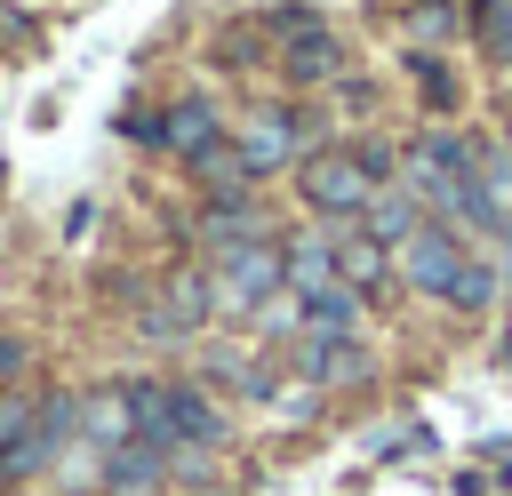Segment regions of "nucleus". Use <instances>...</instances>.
<instances>
[{
	"label": "nucleus",
	"instance_id": "nucleus-16",
	"mask_svg": "<svg viewBox=\"0 0 512 496\" xmlns=\"http://www.w3.org/2000/svg\"><path fill=\"white\" fill-rule=\"evenodd\" d=\"M32 416H40V400H32V392H16V384H0V464H8L16 448H24Z\"/></svg>",
	"mask_w": 512,
	"mask_h": 496
},
{
	"label": "nucleus",
	"instance_id": "nucleus-12",
	"mask_svg": "<svg viewBox=\"0 0 512 496\" xmlns=\"http://www.w3.org/2000/svg\"><path fill=\"white\" fill-rule=\"evenodd\" d=\"M288 288H296V296L344 288V272H336V248H328V232H304V240H288Z\"/></svg>",
	"mask_w": 512,
	"mask_h": 496
},
{
	"label": "nucleus",
	"instance_id": "nucleus-19",
	"mask_svg": "<svg viewBox=\"0 0 512 496\" xmlns=\"http://www.w3.org/2000/svg\"><path fill=\"white\" fill-rule=\"evenodd\" d=\"M408 72H416V80H424V96H432V104L448 112V96H456V88H448V72H440V56H432V48H416V56H408Z\"/></svg>",
	"mask_w": 512,
	"mask_h": 496
},
{
	"label": "nucleus",
	"instance_id": "nucleus-8",
	"mask_svg": "<svg viewBox=\"0 0 512 496\" xmlns=\"http://www.w3.org/2000/svg\"><path fill=\"white\" fill-rule=\"evenodd\" d=\"M272 64H280L288 88H320V80L344 72V40L328 24H312V16H280V56Z\"/></svg>",
	"mask_w": 512,
	"mask_h": 496
},
{
	"label": "nucleus",
	"instance_id": "nucleus-5",
	"mask_svg": "<svg viewBox=\"0 0 512 496\" xmlns=\"http://www.w3.org/2000/svg\"><path fill=\"white\" fill-rule=\"evenodd\" d=\"M312 136H320V112H280V104H264V112H248V120H240L232 152H240V168H248V176H272V168H288Z\"/></svg>",
	"mask_w": 512,
	"mask_h": 496
},
{
	"label": "nucleus",
	"instance_id": "nucleus-14",
	"mask_svg": "<svg viewBox=\"0 0 512 496\" xmlns=\"http://www.w3.org/2000/svg\"><path fill=\"white\" fill-rule=\"evenodd\" d=\"M248 240H264V224H256V208L248 200H216L208 216H200V248H248Z\"/></svg>",
	"mask_w": 512,
	"mask_h": 496
},
{
	"label": "nucleus",
	"instance_id": "nucleus-3",
	"mask_svg": "<svg viewBox=\"0 0 512 496\" xmlns=\"http://www.w3.org/2000/svg\"><path fill=\"white\" fill-rule=\"evenodd\" d=\"M128 400H136V432L160 448V456H208V448H224V408L192 384V376H176V384H128Z\"/></svg>",
	"mask_w": 512,
	"mask_h": 496
},
{
	"label": "nucleus",
	"instance_id": "nucleus-23",
	"mask_svg": "<svg viewBox=\"0 0 512 496\" xmlns=\"http://www.w3.org/2000/svg\"><path fill=\"white\" fill-rule=\"evenodd\" d=\"M0 184H8V168H0Z\"/></svg>",
	"mask_w": 512,
	"mask_h": 496
},
{
	"label": "nucleus",
	"instance_id": "nucleus-2",
	"mask_svg": "<svg viewBox=\"0 0 512 496\" xmlns=\"http://www.w3.org/2000/svg\"><path fill=\"white\" fill-rule=\"evenodd\" d=\"M400 272L424 288V296H440V304H456V312H488V296H496V264L464 240V232H448V224H416V240L400 248Z\"/></svg>",
	"mask_w": 512,
	"mask_h": 496
},
{
	"label": "nucleus",
	"instance_id": "nucleus-22",
	"mask_svg": "<svg viewBox=\"0 0 512 496\" xmlns=\"http://www.w3.org/2000/svg\"><path fill=\"white\" fill-rule=\"evenodd\" d=\"M16 360H24V344H16V336H8V344H0V376H8V368H16Z\"/></svg>",
	"mask_w": 512,
	"mask_h": 496
},
{
	"label": "nucleus",
	"instance_id": "nucleus-6",
	"mask_svg": "<svg viewBox=\"0 0 512 496\" xmlns=\"http://www.w3.org/2000/svg\"><path fill=\"white\" fill-rule=\"evenodd\" d=\"M272 288H288V248L280 240H248L216 256V304L224 312H256Z\"/></svg>",
	"mask_w": 512,
	"mask_h": 496
},
{
	"label": "nucleus",
	"instance_id": "nucleus-9",
	"mask_svg": "<svg viewBox=\"0 0 512 496\" xmlns=\"http://www.w3.org/2000/svg\"><path fill=\"white\" fill-rule=\"evenodd\" d=\"M72 424H80V400H72V392H48V400H40V416H32V432H24V448H16L0 472H8V480L48 472V464L64 456V440H72Z\"/></svg>",
	"mask_w": 512,
	"mask_h": 496
},
{
	"label": "nucleus",
	"instance_id": "nucleus-1",
	"mask_svg": "<svg viewBox=\"0 0 512 496\" xmlns=\"http://www.w3.org/2000/svg\"><path fill=\"white\" fill-rule=\"evenodd\" d=\"M408 192H416V208H432V224H448V232H496L488 208H480V144H464V136H448V128H432V136L408 144Z\"/></svg>",
	"mask_w": 512,
	"mask_h": 496
},
{
	"label": "nucleus",
	"instance_id": "nucleus-20",
	"mask_svg": "<svg viewBox=\"0 0 512 496\" xmlns=\"http://www.w3.org/2000/svg\"><path fill=\"white\" fill-rule=\"evenodd\" d=\"M408 32L440 40V32H448V8H440V0H416V8H408Z\"/></svg>",
	"mask_w": 512,
	"mask_h": 496
},
{
	"label": "nucleus",
	"instance_id": "nucleus-4",
	"mask_svg": "<svg viewBox=\"0 0 512 496\" xmlns=\"http://www.w3.org/2000/svg\"><path fill=\"white\" fill-rule=\"evenodd\" d=\"M296 192H304V208H312V216H328V224H360V216H368V200H376L384 184L368 176V160H360V152H304Z\"/></svg>",
	"mask_w": 512,
	"mask_h": 496
},
{
	"label": "nucleus",
	"instance_id": "nucleus-11",
	"mask_svg": "<svg viewBox=\"0 0 512 496\" xmlns=\"http://www.w3.org/2000/svg\"><path fill=\"white\" fill-rule=\"evenodd\" d=\"M296 368L304 384H344V376H368V352L360 336H296Z\"/></svg>",
	"mask_w": 512,
	"mask_h": 496
},
{
	"label": "nucleus",
	"instance_id": "nucleus-17",
	"mask_svg": "<svg viewBox=\"0 0 512 496\" xmlns=\"http://www.w3.org/2000/svg\"><path fill=\"white\" fill-rule=\"evenodd\" d=\"M256 336H304V296L296 288H272L256 304Z\"/></svg>",
	"mask_w": 512,
	"mask_h": 496
},
{
	"label": "nucleus",
	"instance_id": "nucleus-7",
	"mask_svg": "<svg viewBox=\"0 0 512 496\" xmlns=\"http://www.w3.org/2000/svg\"><path fill=\"white\" fill-rule=\"evenodd\" d=\"M208 312H216L208 272H200V264H176V272H168V288H160V296H152V312H144V336L184 344V336H200V328H208Z\"/></svg>",
	"mask_w": 512,
	"mask_h": 496
},
{
	"label": "nucleus",
	"instance_id": "nucleus-13",
	"mask_svg": "<svg viewBox=\"0 0 512 496\" xmlns=\"http://www.w3.org/2000/svg\"><path fill=\"white\" fill-rule=\"evenodd\" d=\"M360 312H368L360 288H320V296H304V336H352Z\"/></svg>",
	"mask_w": 512,
	"mask_h": 496
},
{
	"label": "nucleus",
	"instance_id": "nucleus-18",
	"mask_svg": "<svg viewBox=\"0 0 512 496\" xmlns=\"http://www.w3.org/2000/svg\"><path fill=\"white\" fill-rule=\"evenodd\" d=\"M472 24H480V48L512 64V0H480V16H472Z\"/></svg>",
	"mask_w": 512,
	"mask_h": 496
},
{
	"label": "nucleus",
	"instance_id": "nucleus-21",
	"mask_svg": "<svg viewBox=\"0 0 512 496\" xmlns=\"http://www.w3.org/2000/svg\"><path fill=\"white\" fill-rule=\"evenodd\" d=\"M0 40H8V48H24V40H32V32H24V16H8V8H0Z\"/></svg>",
	"mask_w": 512,
	"mask_h": 496
},
{
	"label": "nucleus",
	"instance_id": "nucleus-15",
	"mask_svg": "<svg viewBox=\"0 0 512 496\" xmlns=\"http://www.w3.org/2000/svg\"><path fill=\"white\" fill-rule=\"evenodd\" d=\"M328 248H336V272H344V288H360V296H368V288L384 280V248H376V240H368L360 224H344V232H336Z\"/></svg>",
	"mask_w": 512,
	"mask_h": 496
},
{
	"label": "nucleus",
	"instance_id": "nucleus-10",
	"mask_svg": "<svg viewBox=\"0 0 512 496\" xmlns=\"http://www.w3.org/2000/svg\"><path fill=\"white\" fill-rule=\"evenodd\" d=\"M152 136H160V152H176V160L192 168L208 144H224V112H216L208 96H184V104H168V112H160V128H152Z\"/></svg>",
	"mask_w": 512,
	"mask_h": 496
}]
</instances>
